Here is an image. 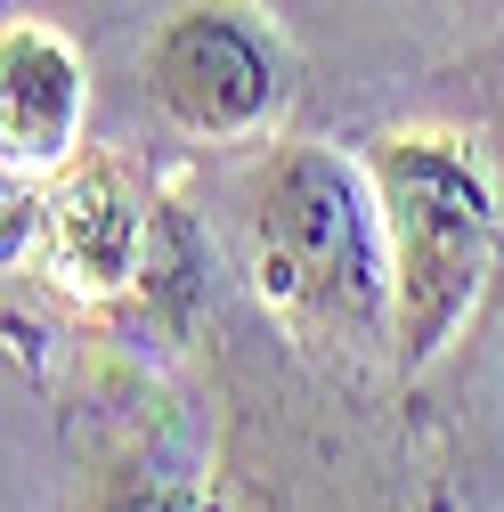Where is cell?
<instances>
[{
  "label": "cell",
  "mask_w": 504,
  "mask_h": 512,
  "mask_svg": "<svg viewBox=\"0 0 504 512\" xmlns=\"http://www.w3.org/2000/svg\"><path fill=\"white\" fill-rule=\"evenodd\" d=\"M147 196L122 163H82L66 171L41 196V261L49 277L82 293V301H106L122 293L139 269H147Z\"/></svg>",
  "instance_id": "4"
},
{
  "label": "cell",
  "mask_w": 504,
  "mask_h": 512,
  "mask_svg": "<svg viewBox=\"0 0 504 512\" xmlns=\"http://www.w3.org/2000/svg\"><path fill=\"white\" fill-rule=\"evenodd\" d=\"M0 139H9V179H41L74 155V131H82V106H90V82H82V57L57 41L49 25H9L0 41Z\"/></svg>",
  "instance_id": "5"
},
{
  "label": "cell",
  "mask_w": 504,
  "mask_h": 512,
  "mask_svg": "<svg viewBox=\"0 0 504 512\" xmlns=\"http://www.w3.org/2000/svg\"><path fill=\"white\" fill-rule=\"evenodd\" d=\"M374 204H383L391 236V301H399V358L431 366L472 317L488 261H496V196L488 171L464 139L439 131H399L366 163Z\"/></svg>",
  "instance_id": "2"
},
{
  "label": "cell",
  "mask_w": 504,
  "mask_h": 512,
  "mask_svg": "<svg viewBox=\"0 0 504 512\" xmlns=\"http://www.w3.org/2000/svg\"><path fill=\"white\" fill-rule=\"evenodd\" d=\"M147 82H155V98L179 131L236 139L277 106L285 49L244 0H187V9L163 17L155 49H147Z\"/></svg>",
  "instance_id": "3"
},
{
  "label": "cell",
  "mask_w": 504,
  "mask_h": 512,
  "mask_svg": "<svg viewBox=\"0 0 504 512\" xmlns=\"http://www.w3.org/2000/svg\"><path fill=\"white\" fill-rule=\"evenodd\" d=\"M252 277L301 334L342 350L383 342V317H399L383 204L326 147H285L252 179Z\"/></svg>",
  "instance_id": "1"
},
{
  "label": "cell",
  "mask_w": 504,
  "mask_h": 512,
  "mask_svg": "<svg viewBox=\"0 0 504 512\" xmlns=\"http://www.w3.org/2000/svg\"><path fill=\"white\" fill-rule=\"evenodd\" d=\"M90 512H212V496H204V480L187 472L179 456L147 447V456H131V464H122V472L98 488Z\"/></svg>",
  "instance_id": "6"
}]
</instances>
